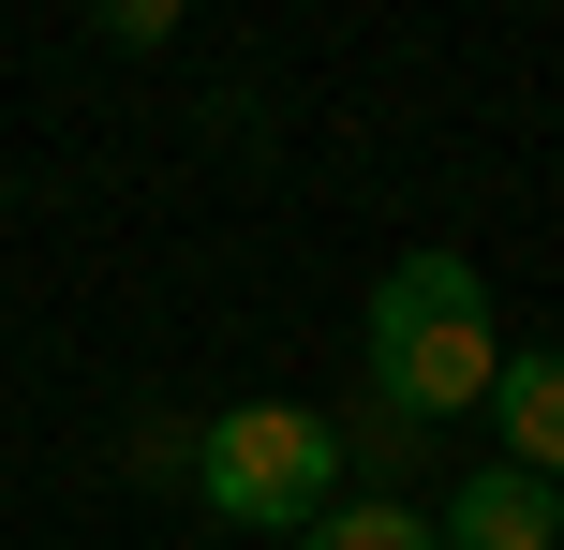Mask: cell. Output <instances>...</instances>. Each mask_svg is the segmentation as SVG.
Here are the masks:
<instances>
[{"instance_id":"1","label":"cell","mask_w":564,"mask_h":550,"mask_svg":"<svg viewBox=\"0 0 564 550\" xmlns=\"http://www.w3.org/2000/svg\"><path fill=\"white\" fill-rule=\"evenodd\" d=\"M371 402H401V417H476L490 387H506V343H490V283H476V254H401L387 283H371Z\"/></svg>"},{"instance_id":"2","label":"cell","mask_w":564,"mask_h":550,"mask_svg":"<svg viewBox=\"0 0 564 550\" xmlns=\"http://www.w3.org/2000/svg\"><path fill=\"white\" fill-rule=\"evenodd\" d=\"M341 417H312V402H238V417H208L194 432V506L208 521H253V536H312L341 506Z\"/></svg>"},{"instance_id":"3","label":"cell","mask_w":564,"mask_h":550,"mask_svg":"<svg viewBox=\"0 0 564 550\" xmlns=\"http://www.w3.org/2000/svg\"><path fill=\"white\" fill-rule=\"evenodd\" d=\"M431 536L446 550H564V492L520 476V462H490V476H460V492L431 506Z\"/></svg>"},{"instance_id":"4","label":"cell","mask_w":564,"mask_h":550,"mask_svg":"<svg viewBox=\"0 0 564 550\" xmlns=\"http://www.w3.org/2000/svg\"><path fill=\"white\" fill-rule=\"evenodd\" d=\"M490 432H506L520 476H550L564 492V357H506V387H490Z\"/></svg>"},{"instance_id":"5","label":"cell","mask_w":564,"mask_h":550,"mask_svg":"<svg viewBox=\"0 0 564 550\" xmlns=\"http://www.w3.org/2000/svg\"><path fill=\"white\" fill-rule=\"evenodd\" d=\"M297 550H446V536H431L416 506H387V492H341V506H327V521H312Z\"/></svg>"},{"instance_id":"6","label":"cell","mask_w":564,"mask_h":550,"mask_svg":"<svg viewBox=\"0 0 564 550\" xmlns=\"http://www.w3.org/2000/svg\"><path fill=\"white\" fill-rule=\"evenodd\" d=\"M341 462H371V476H416V462H431V417H401V402H357Z\"/></svg>"},{"instance_id":"7","label":"cell","mask_w":564,"mask_h":550,"mask_svg":"<svg viewBox=\"0 0 564 550\" xmlns=\"http://www.w3.org/2000/svg\"><path fill=\"white\" fill-rule=\"evenodd\" d=\"M89 30H105V45H178V0H105Z\"/></svg>"}]
</instances>
